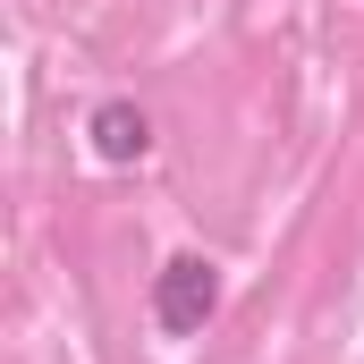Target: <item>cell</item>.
Listing matches in <instances>:
<instances>
[{
	"label": "cell",
	"instance_id": "6da1fadb",
	"mask_svg": "<svg viewBox=\"0 0 364 364\" xmlns=\"http://www.w3.org/2000/svg\"><path fill=\"white\" fill-rule=\"evenodd\" d=\"M212 305H220V272H212L203 255H170L161 279H153V322H161L170 339H186V331L212 322Z\"/></svg>",
	"mask_w": 364,
	"mask_h": 364
},
{
	"label": "cell",
	"instance_id": "7a4b0ae2",
	"mask_svg": "<svg viewBox=\"0 0 364 364\" xmlns=\"http://www.w3.org/2000/svg\"><path fill=\"white\" fill-rule=\"evenodd\" d=\"M93 153H102V161H144V153H153V119H144L136 102H102V110H93Z\"/></svg>",
	"mask_w": 364,
	"mask_h": 364
}]
</instances>
